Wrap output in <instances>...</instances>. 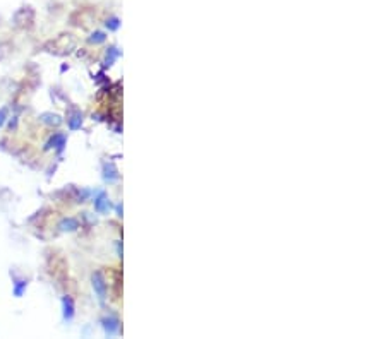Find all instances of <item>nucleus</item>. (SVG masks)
Returning a JSON list of instances; mask_svg holds the SVG:
<instances>
[{"label":"nucleus","mask_w":386,"mask_h":339,"mask_svg":"<svg viewBox=\"0 0 386 339\" xmlns=\"http://www.w3.org/2000/svg\"><path fill=\"white\" fill-rule=\"evenodd\" d=\"M66 303V319L73 317V305H71V300H64Z\"/></svg>","instance_id":"obj_1"},{"label":"nucleus","mask_w":386,"mask_h":339,"mask_svg":"<svg viewBox=\"0 0 386 339\" xmlns=\"http://www.w3.org/2000/svg\"><path fill=\"white\" fill-rule=\"evenodd\" d=\"M4 123V111H0V127H2Z\"/></svg>","instance_id":"obj_2"}]
</instances>
